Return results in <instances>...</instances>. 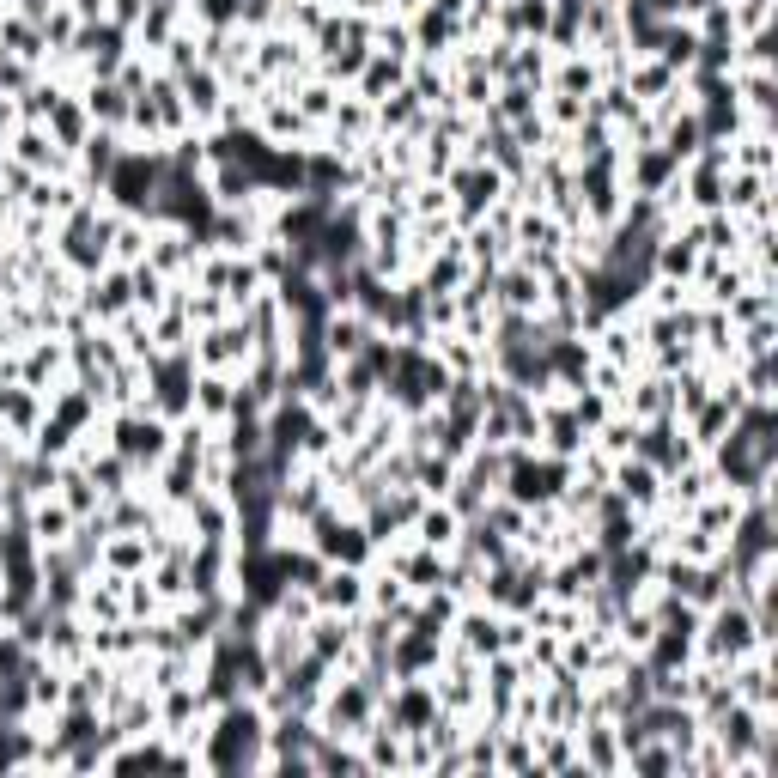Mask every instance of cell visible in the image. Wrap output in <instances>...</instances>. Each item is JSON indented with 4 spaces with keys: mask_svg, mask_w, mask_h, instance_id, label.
I'll use <instances>...</instances> for the list:
<instances>
[{
    "mask_svg": "<svg viewBox=\"0 0 778 778\" xmlns=\"http://www.w3.org/2000/svg\"><path fill=\"white\" fill-rule=\"evenodd\" d=\"M462 645H469V657H493V651H505V627L493 614H469L462 620Z\"/></svg>",
    "mask_w": 778,
    "mask_h": 778,
    "instance_id": "obj_1",
    "label": "cell"
},
{
    "mask_svg": "<svg viewBox=\"0 0 778 778\" xmlns=\"http://www.w3.org/2000/svg\"><path fill=\"white\" fill-rule=\"evenodd\" d=\"M420 529H426V548H444V541H450V529H456V517H450V511H432Z\"/></svg>",
    "mask_w": 778,
    "mask_h": 778,
    "instance_id": "obj_2",
    "label": "cell"
}]
</instances>
